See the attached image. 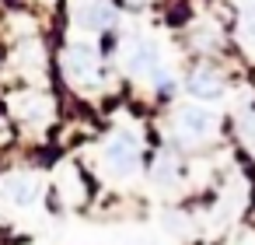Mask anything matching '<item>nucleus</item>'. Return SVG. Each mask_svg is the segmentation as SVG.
Masks as SVG:
<instances>
[{
	"label": "nucleus",
	"mask_w": 255,
	"mask_h": 245,
	"mask_svg": "<svg viewBox=\"0 0 255 245\" xmlns=\"http://www.w3.org/2000/svg\"><path fill=\"white\" fill-rule=\"evenodd\" d=\"M136 140L129 137V133H119V137H112L109 144H105V161L112 165V172L116 175H133L136 172Z\"/></svg>",
	"instance_id": "nucleus-1"
},
{
	"label": "nucleus",
	"mask_w": 255,
	"mask_h": 245,
	"mask_svg": "<svg viewBox=\"0 0 255 245\" xmlns=\"http://www.w3.org/2000/svg\"><path fill=\"white\" fill-rule=\"evenodd\" d=\"M63 67H67L70 81H81V84H88V81L98 74V53H95L88 42H77V46H70V49H67V56H63Z\"/></svg>",
	"instance_id": "nucleus-2"
},
{
	"label": "nucleus",
	"mask_w": 255,
	"mask_h": 245,
	"mask_svg": "<svg viewBox=\"0 0 255 245\" xmlns=\"http://www.w3.org/2000/svg\"><path fill=\"white\" fill-rule=\"evenodd\" d=\"M185 88H189V95H192V98H199V102H213V98H220V95H224V81H220L210 67H196V70L189 74Z\"/></svg>",
	"instance_id": "nucleus-3"
},
{
	"label": "nucleus",
	"mask_w": 255,
	"mask_h": 245,
	"mask_svg": "<svg viewBox=\"0 0 255 245\" xmlns=\"http://www.w3.org/2000/svg\"><path fill=\"white\" fill-rule=\"evenodd\" d=\"M178 126H182V133H189V137H206V133H213L217 116H213L210 109L189 105V109H182V112H178Z\"/></svg>",
	"instance_id": "nucleus-4"
},
{
	"label": "nucleus",
	"mask_w": 255,
	"mask_h": 245,
	"mask_svg": "<svg viewBox=\"0 0 255 245\" xmlns=\"http://www.w3.org/2000/svg\"><path fill=\"white\" fill-rule=\"evenodd\" d=\"M126 67L133 74H157V49L143 39H136L129 49H126Z\"/></svg>",
	"instance_id": "nucleus-5"
},
{
	"label": "nucleus",
	"mask_w": 255,
	"mask_h": 245,
	"mask_svg": "<svg viewBox=\"0 0 255 245\" xmlns=\"http://www.w3.org/2000/svg\"><path fill=\"white\" fill-rule=\"evenodd\" d=\"M4 193H7V200H11L14 207H32V203L39 200V179H32V175H14V179L4 182Z\"/></svg>",
	"instance_id": "nucleus-6"
},
{
	"label": "nucleus",
	"mask_w": 255,
	"mask_h": 245,
	"mask_svg": "<svg viewBox=\"0 0 255 245\" xmlns=\"http://www.w3.org/2000/svg\"><path fill=\"white\" fill-rule=\"evenodd\" d=\"M46 109H49V102H46L42 95H18V98H14V116H21V119H28V123L46 119Z\"/></svg>",
	"instance_id": "nucleus-7"
},
{
	"label": "nucleus",
	"mask_w": 255,
	"mask_h": 245,
	"mask_svg": "<svg viewBox=\"0 0 255 245\" xmlns=\"http://www.w3.org/2000/svg\"><path fill=\"white\" fill-rule=\"evenodd\" d=\"M81 18H84L88 28H109L116 21V11H112V4H105V0H91Z\"/></svg>",
	"instance_id": "nucleus-8"
},
{
	"label": "nucleus",
	"mask_w": 255,
	"mask_h": 245,
	"mask_svg": "<svg viewBox=\"0 0 255 245\" xmlns=\"http://www.w3.org/2000/svg\"><path fill=\"white\" fill-rule=\"evenodd\" d=\"M18 67H21V70H39V67H42V53H39L35 42H28V46L18 49Z\"/></svg>",
	"instance_id": "nucleus-9"
},
{
	"label": "nucleus",
	"mask_w": 255,
	"mask_h": 245,
	"mask_svg": "<svg viewBox=\"0 0 255 245\" xmlns=\"http://www.w3.org/2000/svg\"><path fill=\"white\" fill-rule=\"evenodd\" d=\"M154 179H157V182H171V179H175V161H171V158H157Z\"/></svg>",
	"instance_id": "nucleus-10"
},
{
	"label": "nucleus",
	"mask_w": 255,
	"mask_h": 245,
	"mask_svg": "<svg viewBox=\"0 0 255 245\" xmlns=\"http://www.w3.org/2000/svg\"><path fill=\"white\" fill-rule=\"evenodd\" d=\"M241 35H245L248 42H255V4H248V7H245V18H241Z\"/></svg>",
	"instance_id": "nucleus-11"
}]
</instances>
